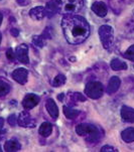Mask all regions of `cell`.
Listing matches in <instances>:
<instances>
[{
  "instance_id": "13",
  "label": "cell",
  "mask_w": 134,
  "mask_h": 152,
  "mask_svg": "<svg viewBox=\"0 0 134 152\" xmlns=\"http://www.w3.org/2000/svg\"><path fill=\"white\" fill-rule=\"evenodd\" d=\"M45 15L48 18L53 17L56 13H59V4L56 3V0H51L45 6Z\"/></svg>"
},
{
  "instance_id": "18",
  "label": "cell",
  "mask_w": 134,
  "mask_h": 152,
  "mask_svg": "<svg viewBox=\"0 0 134 152\" xmlns=\"http://www.w3.org/2000/svg\"><path fill=\"white\" fill-rule=\"evenodd\" d=\"M110 66L113 71L117 72V71H125V69H128V66L127 64L125 63L124 61L120 60V58H113L110 63Z\"/></svg>"
},
{
  "instance_id": "34",
  "label": "cell",
  "mask_w": 134,
  "mask_h": 152,
  "mask_svg": "<svg viewBox=\"0 0 134 152\" xmlns=\"http://www.w3.org/2000/svg\"><path fill=\"white\" fill-rule=\"evenodd\" d=\"M64 97H65V94L58 95V99H59V101H63V100H64Z\"/></svg>"
},
{
  "instance_id": "2",
  "label": "cell",
  "mask_w": 134,
  "mask_h": 152,
  "mask_svg": "<svg viewBox=\"0 0 134 152\" xmlns=\"http://www.w3.org/2000/svg\"><path fill=\"white\" fill-rule=\"evenodd\" d=\"M76 132L78 135L84 137L86 142L90 145L99 143L103 137V132L97 126L90 123H81L76 126Z\"/></svg>"
},
{
  "instance_id": "30",
  "label": "cell",
  "mask_w": 134,
  "mask_h": 152,
  "mask_svg": "<svg viewBox=\"0 0 134 152\" xmlns=\"http://www.w3.org/2000/svg\"><path fill=\"white\" fill-rule=\"evenodd\" d=\"M42 34L46 38V39H51V38L53 37V34H51V27H46L45 29L42 31Z\"/></svg>"
},
{
  "instance_id": "37",
  "label": "cell",
  "mask_w": 134,
  "mask_h": 152,
  "mask_svg": "<svg viewBox=\"0 0 134 152\" xmlns=\"http://www.w3.org/2000/svg\"><path fill=\"white\" fill-rule=\"evenodd\" d=\"M0 151H2V149H1V147H0Z\"/></svg>"
},
{
  "instance_id": "24",
  "label": "cell",
  "mask_w": 134,
  "mask_h": 152,
  "mask_svg": "<svg viewBox=\"0 0 134 152\" xmlns=\"http://www.w3.org/2000/svg\"><path fill=\"white\" fill-rule=\"evenodd\" d=\"M46 38L43 37L42 34L40 35H34L32 37V43L37 48H43V46L46 45Z\"/></svg>"
},
{
  "instance_id": "22",
  "label": "cell",
  "mask_w": 134,
  "mask_h": 152,
  "mask_svg": "<svg viewBox=\"0 0 134 152\" xmlns=\"http://www.w3.org/2000/svg\"><path fill=\"white\" fill-rule=\"evenodd\" d=\"M53 132V125L48 122H43L42 125L40 126L38 129V133L42 137H48Z\"/></svg>"
},
{
  "instance_id": "17",
  "label": "cell",
  "mask_w": 134,
  "mask_h": 152,
  "mask_svg": "<svg viewBox=\"0 0 134 152\" xmlns=\"http://www.w3.org/2000/svg\"><path fill=\"white\" fill-rule=\"evenodd\" d=\"M21 148L19 141L17 139H10L7 140L4 144V150L7 152H14V151H18Z\"/></svg>"
},
{
  "instance_id": "15",
  "label": "cell",
  "mask_w": 134,
  "mask_h": 152,
  "mask_svg": "<svg viewBox=\"0 0 134 152\" xmlns=\"http://www.w3.org/2000/svg\"><path fill=\"white\" fill-rule=\"evenodd\" d=\"M121 86V80L118 78V77H112L111 79L109 80V83H108L107 86V94L108 95H113L114 93H116L119 90V88Z\"/></svg>"
},
{
  "instance_id": "38",
  "label": "cell",
  "mask_w": 134,
  "mask_h": 152,
  "mask_svg": "<svg viewBox=\"0 0 134 152\" xmlns=\"http://www.w3.org/2000/svg\"><path fill=\"white\" fill-rule=\"evenodd\" d=\"M133 14H134V9H133Z\"/></svg>"
},
{
  "instance_id": "6",
  "label": "cell",
  "mask_w": 134,
  "mask_h": 152,
  "mask_svg": "<svg viewBox=\"0 0 134 152\" xmlns=\"http://www.w3.org/2000/svg\"><path fill=\"white\" fill-rule=\"evenodd\" d=\"M17 124L23 128H33L35 127L37 123L31 118V116L27 112V110H24L22 112H20V114L17 116Z\"/></svg>"
},
{
  "instance_id": "31",
  "label": "cell",
  "mask_w": 134,
  "mask_h": 152,
  "mask_svg": "<svg viewBox=\"0 0 134 152\" xmlns=\"http://www.w3.org/2000/svg\"><path fill=\"white\" fill-rule=\"evenodd\" d=\"M10 33H11L12 37H17L19 35V30L17 29V28H11V29H10Z\"/></svg>"
},
{
  "instance_id": "1",
  "label": "cell",
  "mask_w": 134,
  "mask_h": 152,
  "mask_svg": "<svg viewBox=\"0 0 134 152\" xmlns=\"http://www.w3.org/2000/svg\"><path fill=\"white\" fill-rule=\"evenodd\" d=\"M62 28L66 40L71 45H80L90 35V24L86 18L77 14L64 15Z\"/></svg>"
},
{
  "instance_id": "3",
  "label": "cell",
  "mask_w": 134,
  "mask_h": 152,
  "mask_svg": "<svg viewBox=\"0 0 134 152\" xmlns=\"http://www.w3.org/2000/svg\"><path fill=\"white\" fill-rule=\"evenodd\" d=\"M59 4V12L63 15L77 14L84 7L85 0H56Z\"/></svg>"
},
{
  "instance_id": "26",
  "label": "cell",
  "mask_w": 134,
  "mask_h": 152,
  "mask_svg": "<svg viewBox=\"0 0 134 152\" xmlns=\"http://www.w3.org/2000/svg\"><path fill=\"white\" fill-rule=\"evenodd\" d=\"M123 58H127L129 61H134V45H130L127 48V50L123 53Z\"/></svg>"
},
{
  "instance_id": "12",
  "label": "cell",
  "mask_w": 134,
  "mask_h": 152,
  "mask_svg": "<svg viewBox=\"0 0 134 152\" xmlns=\"http://www.w3.org/2000/svg\"><path fill=\"white\" fill-rule=\"evenodd\" d=\"M45 109L53 119L56 120L59 118V108L56 106V102L53 99H48L45 102Z\"/></svg>"
},
{
  "instance_id": "8",
  "label": "cell",
  "mask_w": 134,
  "mask_h": 152,
  "mask_svg": "<svg viewBox=\"0 0 134 152\" xmlns=\"http://www.w3.org/2000/svg\"><path fill=\"white\" fill-rule=\"evenodd\" d=\"M40 102V96L35 94H27L22 100V106L25 110H31L32 108L37 106L38 103Z\"/></svg>"
},
{
  "instance_id": "27",
  "label": "cell",
  "mask_w": 134,
  "mask_h": 152,
  "mask_svg": "<svg viewBox=\"0 0 134 152\" xmlns=\"http://www.w3.org/2000/svg\"><path fill=\"white\" fill-rule=\"evenodd\" d=\"M6 56L9 61H13L16 58V55H15V50H13V48H8L6 51Z\"/></svg>"
},
{
  "instance_id": "19",
  "label": "cell",
  "mask_w": 134,
  "mask_h": 152,
  "mask_svg": "<svg viewBox=\"0 0 134 152\" xmlns=\"http://www.w3.org/2000/svg\"><path fill=\"white\" fill-rule=\"evenodd\" d=\"M121 138L126 143L134 142V128L128 127L121 132Z\"/></svg>"
},
{
  "instance_id": "7",
  "label": "cell",
  "mask_w": 134,
  "mask_h": 152,
  "mask_svg": "<svg viewBox=\"0 0 134 152\" xmlns=\"http://www.w3.org/2000/svg\"><path fill=\"white\" fill-rule=\"evenodd\" d=\"M15 55L16 58L18 60L19 63L23 65H28L29 64V58H28V46L25 43L19 45L15 50Z\"/></svg>"
},
{
  "instance_id": "36",
  "label": "cell",
  "mask_w": 134,
  "mask_h": 152,
  "mask_svg": "<svg viewBox=\"0 0 134 152\" xmlns=\"http://www.w3.org/2000/svg\"><path fill=\"white\" fill-rule=\"evenodd\" d=\"M1 39H2V34H1V32H0V43H1Z\"/></svg>"
},
{
  "instance_id": "25",
  "label": "cell",
  "mask_w": 134,
  "mask_h": 152,
  "mask_svg": "<svg viewBox=\"0 0 134 152\" xmlns=\"http://www.w3.org/2000/svg\"><path fill=\"white\" fill-rule=\"evenodd\" d=\"M125 0H110V6L113 9L114 13L119 14L121 12V7H122V3Z\"/></svg>"
},
{
  "instance_id": "32",
  "label": "cell",
  "mask_w": 134,
  "mask_h": 152,
  "mask_svg": "<svg viewBox=\"0 0 134 152\" xmlns=\"http://www.w3.org/2000/svg\"><path fill=\"white\" fill-rule=\"evenodd\" d=\"M17 4L21 5V6H26V5L29 4V0H16Z\"/></svg>"
},
{
  "instance_id": "29",
  "label": "cell",
  "mask_w": 134,
  "mask_h": 152,
  "mask_svg": "<svg viewBox=\"0 0 134 152\" xmlns=\"http://www.w3.org/2000/svg\"><path fill=\"white\" fill-rule=\"evenodd\" d=\"M102 152H117L118 149L112 145H105L101 148Z\"/></svg>"
},
{
  "instance_id": "35",
  "label": "cell",
  "mask_w": 134,
  "mask_h": 152,
  "mask_svg": "<svg viewBox=\"0 0 134 152\" xmlns=\"http://www.w3.org/2000/svg\"><path fill=\"white\" fill-rule=\"evenodd\" d=\"M2 20H3V15L0 13V25H1V23H2Z\"/></svg>"
},
{
  "instance_id": "14",
  "label": "cell",
  "mask_w": 134,
  "mask_h": 152,
  "mask_svg": "<svg viewBox=\"0 0 134 152\" xmlns=\"http://www.w3.org/2000/svg\"><path fill=\"white\" fill-rule=\"evenodd\" d=\"M29 16L31 17L33 20H42L45 15V9L43 6H35L29 10Z\"/></svg>"
},
{
  "instance_id": "23",
  "label": "cell",
  "mask_w": 134,
  "mask_h": 152,
  "mask_svg": "<svg viewBox=\"0 0 134 152\" xmlns=\"http://www.w3.org/2000/svg\"><path fill=\"white\" fill-rule=\"evenodd\" d=\"M66 81H67V78H66L65 75L59 74L58 76H56V78L53 80V82H51V86L56 87V88L62 87V86H64V85H65Z\"/></svg>"
},
{
  "instance_id": "21",
  "label": "cell",
  "mask_w": 134,
  "mask_h": 152,
  "mask_svg": "<svg viewBox=\"0 0 134 152\" xmlns=\"http://www.w3.org/2000/svg\"><path fill=\"white\" fill-rule=\"evenodd\" d=\"M63 111H64V114H65L67 119H70V120H74L75 118H77L80 113L79 110H76L74 109L72 106H69V105H65L63 107Z\"/></svg>"
},
{
  "instance_id": "16",
  "label": "cell",
  "mask_w": 134,
  "mask_h": 152,
  "mask_svg": "<svg viewBox=\"0 0 134 152\" xmlns=\"http://www.w3.org/2000/svg\"><path fill=\"white\" fill-rule=\"evenodd\" d=\"M68 99H69L68 105L73 107L79 102H85L87 100V98H85L84 95L79 92H71L68 94Z\"/></svg>"
},
{
  "instance_id": "33",
  "label": "cell",
  "mask_w": 134,
  "mask_h": 152,
  "mask_svg": "<svg viewBox=\"0 0 134 152\" xmlns=\"http://www.w3.org/2000/svg\"><path fill=\"white\" fill-rule=\"evenodd\" d=\"M4 126V119L2 117H0V129H3Z\"/></svg>"
},
{
  "instance_id": "9",
  "label": "cell",
  "mask_w": 134,
  "mask_h": 152,
  "mask_svg": "<svg viewBox=\"0 0 134 152\" xmlns=\"http://www.w3.org/2000/svg\"><path fill=\"white\" fill-rule=\"evenodd\" d=\"M11 76L15 82H17L20 85H24L28 79V72L24 68H18L12 72Z\"/></svg>"
},
{
  "instance_id": "20",
  "label": "cell",
  "mask_w": 134,
  "mask_h": 152,
  "mask_svg": "<svg viewBox=\"0 0 134 152\" xmlns=\"http://www.w3.org/2000/svg\"><path fill=\"white\" fill-rule=\"evenodd\" d=\"M10 90H11V86L8 83V81L0 77V98H4L6 95H8Z\"/></svg>"
},
{
  "instance_id": "11",
  "label": "cell",
  "mask_w": 134,
  "mask_h": 152,
  "mask_svg": "<svg viewBox=\"0 0 134 152\" xmlns=\"http://www.w3.org/2000/svg\"><path fill=\"white\" fill-rule=\"evenodd\" d=\"M121 119L126 123H134V109L129 106H122L120 110Z\"/></svg>"
},
{
  "instance_id": "5",
  "label": "cell",
  "mask_w": 134,
  "mask_h": 152,
  "mask_svg": "<svg viewBox=\"0 0 134 152\" xmlns=\"http://www.w3.org/2000/svg\"><path fill=\"white\" fill-rule=\"evenodd\" d=\"M85 94L93 100L100 99L104 94V87L98 81H91L85 87Z\"/></svg>"
},
{
  "instance_id": "28",
  "label": "cell",
  "mask_w": 134,
  "mask_h": 152,
  "mask_svg": "<svg viewBox=\"0 0 134 152\" xmlns=\"http://www.w3.org/2000/svg\"><path fill=\"white\" fill-rule=\"evenodd\" d=\"M7 122L9 123L10 126H15L17 124V116L15 114H11L7 118Z\"/></svg>"
},
{
  "instance_id": "4",
  "label": "cell",
  "mask_w": 134,
  "mask_h": 152,
  "mask_svg": "<svg viewBox=\"0 0 134 152\" xmlns=\"http://www.w3.org/2000/svg\"><path fill=\"white\" fill-rule=\"evenodd\" d=\"M98 32H99V37L102 45L104 46L105 50H110L114 45V29L110 25L104 24L100 26Z\"/></svg>"
},
{
  "instance_id": "10",
  "label": "cell",
  "mask_w": 134,
  "mask_h": 152,
  "mask_svg": "<svg viewBox=\"0 0 134 152\" xmlns=\"http://www.w3.org/2000/svg\"><path fill=\"white\" fill-rule=\"evenodd\" d=\"M91 8L92 11L99 17H105L108 13V7L103 1H95Z\"/></svg>"
}]
</instances>
